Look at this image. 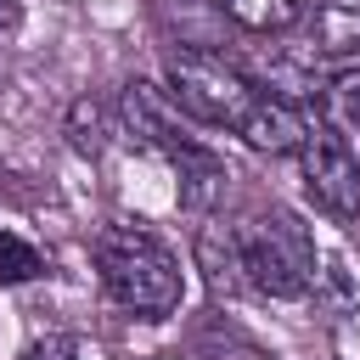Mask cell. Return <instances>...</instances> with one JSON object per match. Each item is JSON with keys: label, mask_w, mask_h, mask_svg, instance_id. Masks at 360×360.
Segmentation results:
<instances>
[{"label": "cell", "mask_w": 360, "mask_h": 360, "mask_svg": "<svg viewBox=\"0 0 360 360\" xmlns=\"http://www.w3.org/2000/svg\"><path fill=\"white\" fill-rule=\"evenodd\" d=\"M118 118H124V135H129L135 146L158 152V158L174 169L180 202L208 208V202L225 191V158H219L202 135H191V129L180 124V107H174L169 90H158V84H146V79L124 84V96H118Z\"/></svg>", "instance_id": "obj_1"}, {"label": "cell", "mask_w": 360, "mask_h": 360, "mask_svg": "<svg viewBox=\"0 0 360 360\" xmlns=\"http://www.w3.org/2000/svg\"><path fill=\"white\" fill-rule=\"evenodd\" d=\"M96 276H101V292L141 315V321H163L180 309L186 298V276H180V259L141 225H107L96 236Z\"/></svg>", "instance_id": "obj_2"}, {"label": "cell", "mask_w": 360, "mask_h": 360, "mask_svg": "<svg viewBox=\"0 0 360 360\" xmlns=\"http://www.w3.org/2000/svg\"><path fill=\"white\" fill-rule=\"evenodd\" d=\"M236 236V264H242V287L259 298H304L315 287V236L298 225V214L287 208H264L242 225H231Z\"/></svg>", "instance_id": "obj_3"}, {"label": "cell", "mask_w": 360, "mask_h": 360, "mask_svg": "<svg viewBox=\"0 0 360 360\" xmlns=\"http://www.w3.org/2000/svg\"><path fill=\"white\" fill-rule=\"evenodd\" d=\"M163 73H169L174 107L191 112L197 124H214V129H242V118H248L253 101H259L253 79H248L242 68H231L225 56H214V51L180 45V51H169Z\"/></svg>", "instance_id": "obj_4"}, {"label": "cell", "mask_w": 360, "mask_h": 360, "mask_svg": "<svg viewBox=\"0 0 360 360\" xmlns=\"http://www.w3.org/2000/svg\"><path fill=\"white\" fill-rule=\"evenodd\" d=\"M292 158H298V180L315 197V208H326L332 219H360V158L338 124L315 118Z\"/></svg>", "instance_id": "obj_5"}, {"label": "cell", "mask_w": 360, "mask_h": 360, "mask_svg": "<svg viewBox=\"0 0 360 360\" xmlns=\"http://www.w3.org/2000/svg\"><path fill=\"white\" fill-rule=\"evenodd\" d=\"M309 112L292 101V96H264L259 90V101H253V112L242 118V141L253 146V152H270V158H281V152H298V141L309 135Z\"/></svg>", "instance_id": "obj_6"}, {"label": "cell", "mask_w": 360, "mask_h": 360, "mask_svg": "<svg viewBox=\"0 0 360 360\" xmlns=\"http://www.w3.org/2000/svg\"><path fill=\"white\" fill-rule=\"evenodd\" d=\"M309 45L326 62L360 56V0H315L309 6Z\"/></svg>", "instance_id": "obj_7"}, {"label": "cell", "mask_w": 360, "mask_h": 360, "mask_svg": "<svg viewBox=\"0 0 360 360\" xmlns=\"http://www.w3.org/2000/svg\"><path fill=\"white\" fill-rule=\"evenodd\" d=\"M219 6H225V17L242 22V28H253V34H276V28L304 22L315 0H219Z\"/></svg>", "instance_id": "obj_8"}, {"label": "cell", "mask_w": 360, "mask_h": 360, "mask_svg": "<svg viewBox=\"0 0 360 360\" xmlns=\"http://www.w3.org/2000/svg\"><path fill=\"white\" fill-rule=\"evenodd\" d=\"M197 259H202V276H208L214 292H236V287H242V264H236V236H231V225L202 231Z\"/></svg>", "instance_id": "obj_9"}, {"label": "cell", "mask_w": 360, "mask_h": 360, "mask_svg": "<svg viewBox=\"0 0 360 360\" xmlns=\"http://www.w3.org/2000/svg\"><path fill=\"white\" fill-rule=\"evenodd\" d=\"M34 276H45V253H39L28 236H17V231L0 225V287L34 281Z\"/></svg>", "instance_id": "obj_10"}, {"label": "cell", "mask_w": 360, "mask_h": 360, "mask_svg": "<svg viewBox=\"0 0 360 360\" xmlns=\"http://www.w3.org/2000/svg\"><path fill=\"white\" fill-rule=\"evenodd\" d=\"M68 141H73V152H79V158H101V152H107V141H112L107 112H101L96 101H73V112H68Z\"/></svg>", "instance_id": "obj_11"}, {"label": "cell", "mask_w": 360, "mask_h": 360, "mask_svg": "<svg viewBox=\"0 0 360 360\" xmlns=\"http://www.w3.org/2000/svg\"><path fill=\"white\" fill-rule=\"evenodd\" d=\"M197 360H270V354H264L259 343L236 338V332H214V338L197 343Z\"/></svg>", "instance_id": "obj_12"}, {"label": "cell", "mask_w": 360, "mask_h": 360, "mask_svg": "<svg viewBox=\"0 0 360 360\" xmlns=\"http://www.w3.org/2000/svg\"><path fill=\"white\" fill-rule=\"evenodd\" d=\"M17 360H79V343H73L68 332H45V338H34Z\"/></svg>", "instance_id": "obj_13"}, {"label": "cell", "mask_w": 360, "mask_h": 360, "mask_svg": "<svg viewBox=\"0 0 360 360\" xmlns=\"http://www.w3.org/2000/svg\"><path fill=\"white\" fill-rule=\"evenodd\" d=\"M17 17H22V0H0V28H17Z\"/></svg>", "instance_id": "obj_14"}]
</instances>
